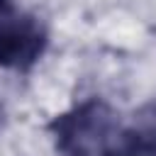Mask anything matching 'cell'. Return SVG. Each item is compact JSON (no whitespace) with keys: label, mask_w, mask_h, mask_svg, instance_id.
Masks as SVG:
<instances>
[{"label":"cell","mask_w":156,"mask_h":156,"mask_svg":"<svg viewBox=\"0 0 156 156\" xmlns=\"http://www.w3.org/2000/svg\"><path fill=\"white\" fill-rule=\"evenodd\" d=\"M46 34L34 17L15 15L10 0H0V66L29 68L44 51Z\"/></svg>","instance_id":"obj_2"},{"label":"cell","mask_w":156,"mask_h":156,"mask_svg":"<svg viewBox=\"0 0 156 156\" xmlns=\"http://www.w3.org/2000/svg\"><path fill=\"white\" fill-rule=\"evenodd\" d=\"M51 129L56 134V146L66 156H105L117 136L112 112L98 100L61 115L54 119Z\"/></svg>","instance_id":"obj_1"}]
</instances>
